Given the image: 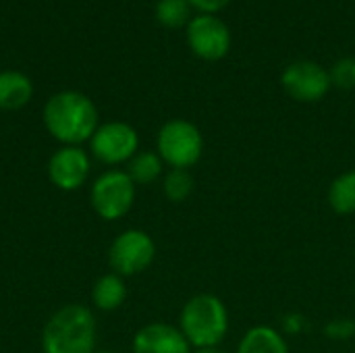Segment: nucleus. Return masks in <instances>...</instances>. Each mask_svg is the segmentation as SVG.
Masks as SVG:
<instances>
[{"label": "nucleus", "instance_id": "20", "mask_svg": "<svg viewBox=\"0 0 355 353\" xmlns=\"http://www.w3.org/2000/svg\"><path fill=\"white\" fill-rule=\"evenodd\" d=\"M324 337L331 341H349L355 337V320L352 318H333L324 327Z\"/></svg>", "mask_w": 355, "mask_h": 353}, {"label": "nucleus", "instance_id": "24", "mask_svg": "<svg viewBox=\"0 0 355 353\" xmlns=\"http://www.w3.org/2000/svg\"><path fill=\"white\" fill-rule=\"evenodd\" d=\"M94 353H114V352H108V350H96Z\"/></svg>", "mask_w": 355, "mask_h": 353}, {"label": "nucleus", "instance_id": "7", "mask_svg": "<svg viewBox=\"0 0 355 353\" xmlns=\"http://www.w3.org/2000/svg\"><path fill=\"white\" fill-rule=\"evenodd\" d=\"M89 152L106 166L127 164L139 152V135L135 127L125 121L100 123L89 139Z\"/></svg>", "mask_w": 355, "mask_h": 353}, {"label": "nucleus", "instance_id": "21", "mask_svg": "<svg viewBox=\"0 0 355 353\" xmlns=\"http://www.w3.org/2000/svg\"><path fill=\"white\" fill-rule=\"evenodd\" d=\"M191 8H198L202 15H214L220 8H225L231 0H187Z\"/></svg>", "mask_w": 355, "mask_h": 353}, {"label": "nucleus", "instance_id": "23", "mask_svg": "<svg viewBox=\"0 0 355 353\" xmlns=\"http://www.w3.org/2000/svg\"><path fill=\"white\" fill-rule=\"evenodd\" d=\"M193 353H229V352H225V350L218 345V347H202V350H193Z\"/></svg>", "mask_w": 355, "mask_h": 353}, {"label": "nucleus", "instance_id": "5", "mask_svg": "<svg viewBox=\"0 0 355 353\" xmlns=\"http://www.w3.org/2000/svg\"><path fill=\"white\" fill-rule=\"evenodd\" d=\"M135 183L127 175V171L121 169H110L104 171L89 189V204L94 212L106 221H121L127 216L135 204Z\"/></svg>", "mask_w": 355, "mask_h": 353}, {"label": "nucleus", "instance_id": "2", "mask_svg": "<svg viewBox=\"0 0 355 353\" xmlns=\"http://www.w3.org/2000/svg\"><path fill=\"white\" fill-rule=\"evenodd\" d=\"M98 343V320L81 304L58 308L42 331L44 353H94Z\"/></svg>", "mask_w": 355, "mask_h": 353}, {"label": "nucleus", "instance_id": "6", "mask_svg": "<svg viewBox=\"0 0 355 353\" xmlns=\"http://www.w3.org/2000/svg\"><path fill=\"white\" fill-rule=\"evenodd\" d=\"M156 258L154 239L141 229H127L114 237L108 250V264L112 273L125 277L141 275Z\"/></svg>", "mask_w": 355, "mask_h": 353}, {"label": "nucleus", "instance_id": "10", "mask_svg": "<svg viewBox=\"0 0 355 353\" xmlns=\"http://www.w3.org/2000/svg\"><path fill=\"white\" fill-rule=\"evenodd\" d=\"M92 160L81 146H60L48 160V179L60 191H77L89 177Z\"/></svg>", "mask_w": 355, "mask_h": 353}, {"label": "nucleus", "instance_id": "17", "mask_svg": "<svg viewBox=\"0 0 355 353\" xmlns=\"http://www.w3.org/2000/svg\"><path fill=\"white\" fill-rule=\"evenodd\" d=\"M193 189H196V181L187 169H171L162 179L164 198L173 204L185 202L193 193Z\"/></svg>", "mask_w": 355, "mask_h": 353}, {"label": "nucleus", "instance_id": "12", "mask_svg": "<svg viewBox=\"0 0 355 353\" xmlns=\"http://www.w3.org/2000/svg\"><path fill=\"white\" fill-rule=\"evenodd\" d=\"M33 96L31 79L15 69L0 71V110H19Z\"/></svg>", "mask_w": 355, "mask_h": 353}, {"label": "nucleus", "instance_id": "13", "mask_svg": "<svg viewBox=\"0 0 355 353\" xmlns=\"http://www.w3.org/2000/svg\"><path fill=\"white\" fill-rule=\"evenodd\" d=\"M235 353H291L289 352V343L287 337L268 327V325H258L252 327L243 333L237 352Z\"/></svg>", "mask_w": 355, "mask_h": 353}, {"label": "nucleus", "instance_id": "9", "mask_svg": "<svg viewBox=\"0 0 355 353\" xmlns=\"http://www.w3.org/2000/svg\"><path fill=\"white\" fill-rule=\"evenodd\" d=\"M187 44L202 60H220L231 48V33L216 15H198L187 23Z\"/></svg>", "mask_w": 355, "mask_h": 353}, {"label": "nucleus", "instance_id": "19", "mask_svg": "<svg viewBox=\"0 0 355 353\" xmlns=\"http://www.w3.org/2000/svg\"><path fill=\"white\" fill-rule=\"evenodd\" d=\"M331 75V85L339 87V89H355V58L354 56H345L341 60H337L333 64V69L329 71Z\"/></svg>", "mask_w": 355, "mask_h": 353}, {"label": "nucleus", "instance_id": "16", "mask_svg": "<svg viewBox=\"0 0 355 353\" xmlns=\"http://www.w3.org/2000/svg\"><path fill=\"white\" fill-rule=\"evenodd\" d=\"M127 175L135 185H150L158 181L164 173V162L154 150H139L129 162H127Z\"/></svg>", "mask_w": 355, "mask_h": 353}, {"label": "nucleus", "instance_id": "18", "mask_svg": "<svg viewBox=\"0 0 355 353\" xmlns=\"http://www.w3.org/2000/svg\"><path fill=\"white\" fill-rule=\"evenodd\" d=\"M191 4L187 0H158L156 4V19L160 25L168 29H177L187 25L191 19Z\"/></svg>", "mask_w": 355, "mask_h": 353}, {"label": "nucleus", "instance_id": "1", "mask_svg": "<svg viewBox=\"0 0 355 353\" xmlns=\"http://www.w3.org/2000/svg\"><path fill=\"white\" fill-rule=\"evenodd\" d=\"M46 131L62 146H81L100 127V114L92 98L81 92L64 89L54 94L42 110Z\"/></svg>", "mask_w": 355, "mask_h": 353}, {"label": "nucleus", "instance_id": "15", "mask_svg": "<svg viewBox=\"0 0 355 353\" xmlns=\"http://www.w3.org/2000/svg\"><path fill=\"white\" fill-rule=\"evenodd\" d=\"M327 200L335 214H355V171H345L331 181Z\"/></svg>", "mask_w": 355, "mask_h": 353}, {"label": "nucleus", "instance_id": "11", "mask_svg": "<svg viewBox=\"0 0 355 353\" xmlns=\"http://www.w3.org/2000/svg\"><path fill=\"white\" fill-rule=\"evenodd\" d=\"M133 353H193V347L179 331L168 322H150L141 327L131 343Z\"/></svg>", "mask_w": 355, "mask_h": 353}, {"label": "nucleus", "instance_id": "3", "mask_svg": "<svg viewBox=\"0 0 355 353\" xmlns=\"http://www.w3.org/2000/svg\"><path fill=\"white\" fill-rule=\"evenodd\" d=\"M229 310L214 293H198L189 298L179 314V331L193 350L218 347L229 333Z\"/></svg>", "mask_w": 355, "mask_h": 353}, {"label": "nucleus", "instance_id": "22", "mask_svg": "<svg viewBox=\"0 0 355 353\" xmlns=\"http://www.w3.org/2000/svg\"><path fill=\"white\" fill-rule=\"evenodd\" d=\"M306 327V320H304V316H300V314H287L285 316V320H283V335H297V333H302V329Z\"/></svg>", "mask_w": 355, "mask_h": 353}, {"label": "nucleus", "instance_id": "4", "mask_svg": "<svg viewBox=\"0 0 355 353\" xmlns=\"http://www.w3.org/2000/svg\"><path fill=\"white\" fill-rule=\"evenodd\" d=\"M156 152L171 169L189 171L200 162L204 154L202 131L185 119H171L160 127L156 135Z\"/></svg>", "mask_w": 355, "mask_h": 353}, {"label": "nucleus", "instance_id": "14", "mask_svg": "<svg viewBox=\"0 0 355 353\" xmlns=\"http://www.w3.org/2000/svg\"><path fill=\"white\" fill-rule=\"evenodd\" d=\"M127 300V285L125 279L116 273L102 275L92 287V304L102 312L119 310Z\"/></svg>", "mask_w": 355, "mask_h": 353}, {"label": "nucleus", "instance_id": "8", "mask_svg": "<svg viewBox=\"0 0 355 353\" xmlns=\"http://www.w3.org/2000/svg\"><path fill=\"white\" fill-rule=\"evenodd\" d=\"M281 85L289 98L308 104L322 100L333 87L329 71L314 60L291 62L281 75Z\"/></svg>", "mask_w": 355, "mask_h": 353}]
</instances>
